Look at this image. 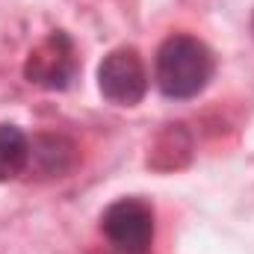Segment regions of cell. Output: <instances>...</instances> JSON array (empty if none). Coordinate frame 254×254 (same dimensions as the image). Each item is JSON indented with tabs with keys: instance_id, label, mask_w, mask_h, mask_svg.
Wrapping results in <instances>:
<instances>
[{
	"instance_id": "6da1fadb",
	"label": "cell",
	"mask_w": 254,
	"mask_h": 254,
	"mask_svg": "<svg viewBox=\"0 0 254 254\" xmlns=\"http://www.w3.org/2000/svg\"><path fill=\"white\" fill-rule=\"evenodd\" d=\"M213 71H216V60L210 48L195 36H184V33L169 36L157 51L154 74L166 98H175V101L195 98L198 92L207 89V83L213 80Z\"/></svg>"
},
{
	"instance_id": "7a4b0ae2",
	"label": "cell",
	"mask_w": 254,
	"mask_h": 254,
	"mask_svg": "<svg viewBox=\"0 0 254 254\" xmlns=\"http://www.w3.org/2000/svg\"><path fill=\"white\" fill-rule=\"evenodd\" d=\"M101 231L119 254H145L154 240V210L142 198H119L104 210Z\"/></svg>"
},
{
	"instance_id": "3957f363",
	"label": "cell",
	"mask_w": 254,
	"mask_h": 254,
	"mask_svg": "<svg viewBox=\"0 0 254 254\" xmlns=\"http://www.w3.org/2000/svg\"><path fill=\"white\" fill-rule=\"evenodd\" d=\"M80 71V60H77V48L71 42V36L63 30L48 33L27 57L24 65V77L42 89H68L71 80Z\"/></svg>"
},
{
	"instance_id": "277c9868",
	"label": "cell",
	"mask_w": 254,
	"mask_h": 254,
	"mask_svg": "<svg viewBox=\"0 0 254 254\" xmlns=\"http://www.w3.org/2000/svg\"><path fill=\"white\" fill-rule=\"evenodd\" d=\"M98 89L116 107H136L148 92V71L136 48H116L98 65Z\"/></svg>"
},
{
	"instance_id": "5b68a950",
	"label": "cell",
	"mask_w": 254,
	"mask_h": 254,
	"mask_svg": "<svg viewBox=\"0 0 254 254\" xmlns=\"http://www.w3.org/2000/svg\"><path fill=\"white\" fill-rule=\"evenodd\" d=\"M30 166V139L15 125H0V184L15 181Z\"/></svg>"
},
{
	"instance_id": "8992f818",
	"label": "cell",
	"mask_w": 254,
	"mask_h": 254,
	"mask_svg": "<svg viewBox=\"0 0 254 254\" xmlns=\"http://www.w3.org/2000/svg\"><path fill=\"white\" fill-rule=\"evenodd\" d=\"M252 30H254V18H252Z\"/></svg>"
}]
</instances>
